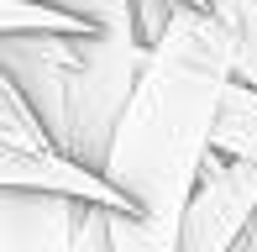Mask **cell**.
<instances>
[{"instance_id":"6da1fadb","label":"cell","mask_w":257,"mask_h":252,"mask_svg":"<svg viewBox=\"0 0 257 252\" xmlns=\"http://www.w3.org/2000/svg\"><path fill=\"white\" fill-rule=\"evenodd\" d=\"M231 84V37L205 6L179 0L163 32L147 42L142 74L132 84L100 179L121 194L153 231H179L184 200L210 158L220 95Z\"/></svg>"},{"instance_id":"7a4b0ae2","label":"cell","mask_w":257,"mask_h":252,"mask_svg":"<svg viewBox=\"0 0 257 252\" xmlns=\"http://www.w3.org/2000/svg\"><path fill=\"white\" fill-rule=\"evenodd\" d=\"M84 37L89 32H6L0 37V74L16 89V100L27 105V116L37 121L42 142L58 153L68 126V105H74L79 63H84Z\"/></svg>"},{"instance_id":"3957f363","label":"cell","mask_w":257,"mask_h":252,"mask_svg":"<svg viewBox=\"0 0 257 252\" xmlns=\"http://www.w3.org/2000/svg\"><path fill=\"white\" fill-rule=\"evenodd\" d=\"M252 210H257V163L210 153L194 194L184 200L173 252H231L241 226L252 221Z\"/></svg>"},{"instance_id":"277c9868","label":"cell","mask_w":257,"mask_h":252,"mask_svg":"<svg viewBox=\"0 0 257 252\" xmlns=\"http://www.w3.org/2000/svg\"><path fill=\"white\" fill-rule=\"evenodd\" d=\"M0 189H48V194H74V200H95V205L126 210L121 194L105 184L100 174L58 158L53 147H42V142L11 137L6 126H0Z\"/></svg>"},{"instance_id":"5b68a950","label":"cell","mask_w":257,"mask_h":252,"mask_svg":"<svg viewBox=\"0 0 257 252\" xmlns=\"http://www.w3.org/2000/svg\"><path fill=\"white\" fill-rule=\"evenodd\" d=\"M74 194L0 189V252H74Z\"/></svg>"},{"instance_id":"8992f818","label":"cell","mask_w":257,"mask_h":252,"mask_svg":"<svg viewBox=\"0 0 257 252\" xmlns=\"http://www.w3.org/2000/svg\"><path fill=\"white\" fill-rule=\"evenodd\" d=\"M210 153L257 163V89L236 84V79L226 84V95H220V116H215V137H210Z\"/></svg>"},{"instance_id":"52a82bcc","label":"cell","mask_w":257,"mask_h":252,"mask_svg":"<svg viewBox=\"0 0 257 252\" xmlns=\"http://www.w3.org/2000/svg\"><path fill=\"white\" fill-rule=\"evenodd\" d=\"M231 37V79L257 89V0H200Z\"/></svg>"},{"instance_id":"ba28073f","label":"cell","mask_w":257,"mask_h":252,"mask_svg":"<svg viewBox=\"0 0 257 252\" xmlns=\"http://www.w3.org/2000/svg\"><path fill=\"white\" fill-rule=\"evenodd\" d=\"M32 27H48V32H89V27H79L74 16H63L58 6H42V0H0V37H6V32H32Z\"/></svg>"},{"instance_id":"9c48e42d","label":"cell","mask_w":257,"mask_h":252,"mask_svg":"<svg viewBox=\"0 0 257 252\" xmlns=\"http://www.w3.org/2000/svg\"><path fill=\"white\" fill-rule=\"evenodd\" d=\"M53 6L89 32H132V0H53Z\"/></svg>"},{"instance_id":"30bf717a","label":"cell","mask_w":257,"mask_h":252,"mask_svg":"<svg viewBox=\"0 0 257 252\" xmlns=\"http://www.w3.org/2000/svg\"><path fill=\"white\" fill-rule=\"evenodd\" d=\"M105 210H115V205L79 200V210H74V252H110V226H105Z\"/></svg>"},{"instance_id":"8fae6325","label":"cell","mask_w":257,"mask_h":252,"mask_svg":"<svg viewBox=\"0 0 257 252\" xmlns=\"http://www.w3.org/2000/svg\"><path fill=\"white\" fill-rule=\"evenodd\" d=\"M0 126H6L11 137H27V142H42V132H37V121L27 116V105L16 100V89L6 84V74H0ZM48 147V142H42Z\"/></svg>"}]
</instances>
